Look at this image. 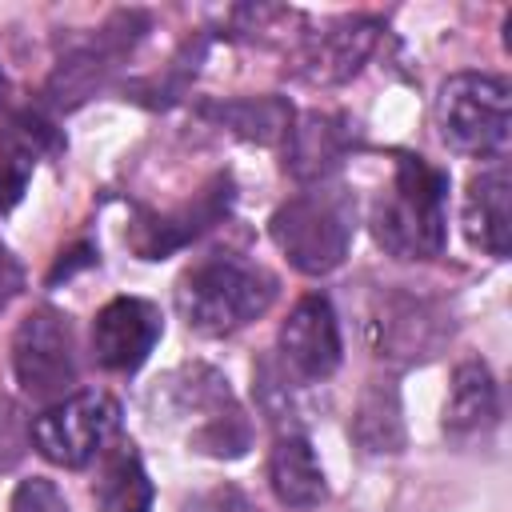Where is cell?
Returning a JSON list of instances; mask_svg holds the SVG:
<instances>
[{"mask_svg": "<svg viewBox=\"0 0 512 512\" xmlns=\"http://www.w3.org/2000/svg\"><path fill=\"white\" fill-rule=\"evenodd\" d=\"M276 276L240 256V252H208L188 264L176 280V312L200 336H232L256 316H264L276 300Z\"/></svg>", "mask_w": 512, "mask_h": 512, "instance_id": "cell-1", "label": "cell"}, {"mask_svg": "<svg viewBox=\"0 0 512 512\" xmlns=\"http://www.w3.org/2000/svg\"><path fill=\"white\" fill-rule=\"evenodd\" d=\"M448 172L424 156L396 152L392 184L372 204V236L396 260H432L448 240Z\"/></svg>", "mask_w": 512, "mask_h": 512, "instance_id": "cell-2", "label": "cell"}, {"mask_svg": "<svg viewBox=\"0 0 512 512\" xmlns=\"http://www.w3.org/2000/svg\"><path fill=\"white\" fill-rule=\"evenodd\" d=\"M160 412L172 424H184L188 452L212 460H236L252 444V424L236 404L228 380L212 364H184L156 388Z\"/></svg>", "mask_w": 512, "mask_h": 512, "instance_id": "cell-3", "label": "cell"}, {"mask_svg": "<svg viewBox=\"0 0 512 512\" xmlns=\"http://www.w3.org/2000/svg\"><path fill=\"white\" fill-rule=\"evenodd\" d=\"M268 232L296 272L324 276L348 256L356 232V196L340 184H316L308 192H296L272 212Z\"/></svg>", "mask_w": 512, "mask_h": 512, "instance_id": "cell-4", "label": "cell"}, {"mask_svg": "<svg viewBox=\"0 0 512 512\" xmlns=\"http://www.w3.org/2000/svg\"><path fill=\"white\" fill-rule=\"evenodd\" d=\"M508 80L492 72H456L440 84L436 128L460 156L504 160L508 148Z\"/></svg>", "mask_w": 512, "mask_h": 512, "instance_id": "cell-5", "label": "cell"}, {"mask_svg": "<svg viewBox=\"0 0 512 512\" xmlns=\"http://www.w3.org/2000/svg\"><path fill=\"white\" fill-rule=\"evenodd\" d=\"M120 436V404L100 392H72L56 404H48L36 420H32V444L44 460L60 464V468H88L92 460H100V452Z\"/></svg>", "mask_w": 512, "mask_h": 512, "instance_id": "cell-6", "label": "cell"}, {"mask_svg": "<svg viewBox=\"0 0 512 512\" xmlns=\"http://www.w3.org/2000/svg\"><path fill=\"white\" fill-rule=\"evenodd\" d=\"M364 332L380 360L420 364L444 348V340L452 336V316L444 312V304H436L428 296H416L404 288H384L368 304Z\"/></svg>", "mask_w": 512, "mask_h": 512, "instance_id": "cell-7", "label": "cell"}, {"mask_svg": "<svg viewBox=\"0 0 512 512\" xmlns=\"http://www.w3.org/2000/svg\"><path fill=\"white\" fill-rule=\"evenodd\" d=\"M12 368L24 396L56 404L76 384V336L60 308H32L12 336Z\"/></svg>", "mask_w": 512, "mask_h": 512, "instance_id": "cell-8", "label": "cell"}, {"mask_svg": "<svg viewBox=\"0 0 512 512\" xmlns=\"http://www.w3.org/2000/svg\"><path fill=\"white\" fill-rule=\"evenodd\" d=\"M232 200H236L232 176L220 172V176H212L188 204H180V208H172V212H144V208H140V212L132 216L128 232H124V240H128V248H132L140 260H164V256H172L176 248H184L188 240H196L200 232H208L212 224H220V220L228 216Z\"/></svg>", "mask_w": 512, "mask_h": 512, "instance_id": "cell-9", "label": "cell"}, {"mask_svg": "<svg viewBox=\"0 0 512 512\" xmlns=\"http://www.w3.org/2000/svg\"><path fill=\"white\" fill-rule=\"evenodd\" d=\"M144 28H148V16H140V12H116L108 24H100L96 36H88L76 52H68V56L56 64L52 80L44 84L48 104H52V108H72V104H80V100H84L92 88H100L104 76L132 52V44L140 40Z\"/></svg>", "mask_w": 512, "mask_h": 512, "instance_id": "cell-10", "label": "cell"}, {"mask_svg": "<svg viewBox=\"0 0 512 512\" xmlns=\"http://www.w3.org/2000/svg\"><path fill=\"white\" fill-rule=\"evenodd\" d=\"M160 332H164V316L152 300L116 296L92 320V360L104 372L128 376L152 356Z\"/></svg>", "mask_w": 512, "mask_h": 512, "instance_id": "cell-11", "label": "cell"}, {"mask_svg": "<svg viewBox=\"0 0 512 512\" xmlns=\"http://www.w3.org/2000/svg\"><path fill=\"white\" fill-rule=\"evenodd\" d=\"M340 324L332 312V300L312 292L296 300L288 320L280 324V348L276 356L300 384H320L340 368Z\"/></svg>", "mask_w": 512, "mask_h": 512, "instance_id": "cell-12", "label": "cell"}, {"mask_svg": "<svg viewBox=\"0 0 512 512\" xmlns=\"http://www.w3.org/2000/svg\"><path fill=\"white\" fill-rule=\"evenodd\" d=\"M384 24L376 16H340L320 32H304L296 44V72L308 84H344L372 56Z\"/></svg>", "mask_w": 512, "mask_h": 512, "instance_id": "cell-13", "label": "cell"}, {"mask_svg": "<svg viewBox=\"0 0 512 512\" xmlns=\"http://www.w3.org/2000/svg\"><path fill=\"white\" fill-rule=\"evenodd\" d=\"M464 236L472 248L504 260L512 244V176L504 160H492L468 180L464 192Z\"/></svg>", "mask_w": 512, "mask_h": 512, "instance_id": "cell-14", "label": "cell"}, {"mask_svg": "<svg viewBox=\"0 0 512 512\" xmlns=\"http://www.w3.org/2000/svg\"><path fill=\"white\" fill-rule=\"evenodd\" d=\"M356 148L352 120L340 112H308L288 128V160L284 168L300 184H324Z\"/></svg>", "mask_w": 512, "mask_h": 512, "instance_id": "cell-15", "label": "cell"}, {"mask_svg": "<svg viewBox=\"0 0 512 512\" xmlns=\"http://www.w3.org/2000/svg\"><path fill=\"white\" fill-rule=\"evenodd\" d=\"M500 424V392L496 380L488 372V364L480 360H464L452 372L448 396H444V436L460 448L468 444H484Z\"/></svg>", "mask_w": 512, "mask_h": 512, "instance_id": "cell-16", "label": "cell"}, {"mask_svg": "<svg viewBox=\"0 0 512 512\" xmlns=\"http://www.w3.org/2000/svg\"><path fill=\"white\" fill-rule=\"evenodd\" d=\"M268 488L284 508H316L328 496L324 468L304 432H280L268 452Z\"/></svg>", "mask_w": 512, "mask_h": 512, "instance_id": "cell-17", "label": "cell"}, {"mask_svg": "<svg viewBox=\"0 0 512 512\" xmlns=\"http://www.w3.org/2000/svg\"><path fill=\"white\" fill-rule=\"evenodd\" d=\"M92 500H96V512H152V480L132 440L116 436L100 452Z\"/></svg>", "mask_w": 512, "mask_h": 512, "instance_id": "cell-18", "label": "cell"}, {"mask_svg": "<svg viewBox=\"0 0 512 512\" xmlns=\"http://www.w3.org/2000/svg\"><path fill=\"white\" fill-rule=\"evenodd\" d=\"M56 148H60L56 128L36 112H24L12 120V128H0V212L20 204V196L32 180L36 156L56 152Z\"/></svg>", "mask_w": 512, "mask_h": 512, "instance_id": "cell-19", "label": "cell"}, {"mask_svg": "<svg viewBox=\"0 0 512 512\" xmlns=\"http://www.w3.org/2000/svg\"><path fill=\"white\" fill-rule=\"evenodd\" d=\"M352 440L364 456H396L408 440L404 412H400V388L392 376H372L356 400L352 412Z\"/></svg>", "mask_w": 512, "mask_h": 512, "instance_id": "cell-20", "label": "cell"}, {"mask_svg": "<svg viewBox=\"0 0 512 512\" xmlns=\"http://www.w3.org/2000/svg\"><path fill=\"white\" fill-rule=\"evenodd\" d=\"M208 120L232 128L244 140L256 144H276L288 140L292 128V104L280 96H236V100H220V104H204L200 108Z\"/></svg>", "mask_w": 512, "mask_h": 512, "instance_id": "cell-21", "label": "cell"}, {"mask_svg": "<svg viewBox=\"0 0 512 512\" xmlns=\"http://www.w3.org/2000/svg\"><path fill=\"white\" fill-rule=\"evenodd\" d=\"M300 380L284 368V360L276 352L260 356L256 368H252V392H256V404L264 412V420L280 432H300L304 428V408H300Z\"/></svg>", "mask_w": 512, "mask_h": 512, "instance_id": "cell-22", "label": "cell"}, {"mask_svg": "<svg viewBox=\"0 0 512 512\" xmlns=\"http://www.w3.org/2000/svg\"><path fill=\"white\" fill-rule=\"evenodd\" d=\"M304 28V16L296 8H284V4H240L232 8V32L240 40H252V44H272V40H288V44H300V32Z\"/></svg>", "mask_w": 512, "mask_h": 512, "instance_id": "cell-23", "label": "cell"}, {"mask_svg": "<svg viewBox=\"0 0 512 512\" xmlns=\"http://www.w3.org/2000/svg\"><path fill=\"white\" fill-rule=\"evenodd\" d=\"M32 444V424L24 420V408L0 392V472L16 468Z\"/></svg>", "mask_w": 512, "mask_h": 512, "instance_id": "cell-24", "label": "cell"}, {"mask_svg": "<svg viewBox=\"0 0 512 512\" xmlns=\"http://www.w3.org/2000/svg\"><path fill=\"white\" fill-rule=\"evenodd\" d=\"M8 512H72V508H68L64 492L48 476H32V480H20L16 484Z\"/></svg>", "mask_w": 512, "mask_h": 512, "instance_id": "cell-25", "label": "cell"}, {"mask_svg": "<svg viewBox=\"0 0 512 512\" xmlns=\"http://www.w3.org/2000/svg\"><path fill=\"white\" fill-rule=\"evenodd\" d=\"M180 512H256V508L248 504V496L240 488L228 484V488H212V492H200V496L184 500Z\"/></svg>", "mask_w": 512, "mask_h": 512, "instance_id": "cell-26", "label": "cell"}, {"mask_svg": "<svg viewBox=\"0 0 512 512\" xmlns=\"http://www.w3.org/2000/svg\"><path fill=\"white\" fill-rule=\"evenodd\" d=\"M20 288H24V268L12 256V248L0 240V312L20 296Z\"/></svg>", "mask_w": 512, "mask_h": 512, "instance_id": "cell-27", "label": "cell"}, {"mask_svg": "<svg viewBox=\"0 0 512 512\" xmlns=\"http://www.w3.org/2000/svg\"><path fill=\"white\" fill-rule=\"evenodd\" d=\"M92 260H96V256H92V248H88V244H80V248H72V252H60V264L52 268V276H48V280L56 284L60 276H68L72 268H80V264H92Z\"/></svg>", "mask_w": 512, "mask_h": 512, "instance_id": "cell-28", "label": "cell"}, {"mask_svg": "<svg viewBox=\"0 0 512 512\" xmlns=\"http://www.w3.org/2000/svg\"><path fill=\"white\" fill-rule=\"evenodd\" d=\"M8 100V80H4V72H0V104Z\"/></svg>", "mask_w": 512, "mask_h": 512, "instance_id": "cell-29", "label": "cell"}]
</instances>
